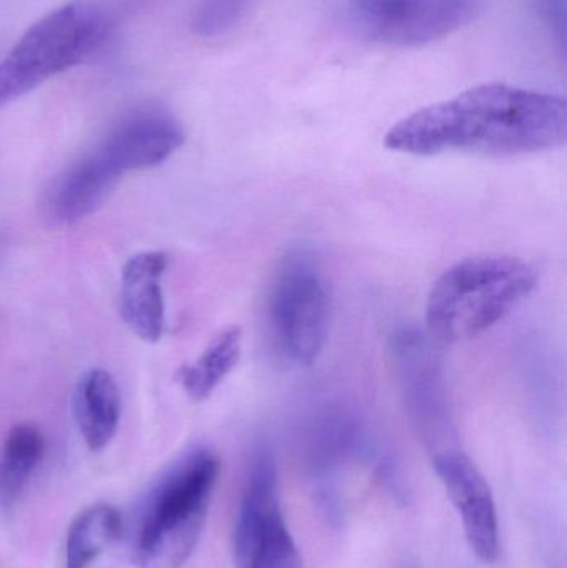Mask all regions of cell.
I'll list each match as a JSON object with an SVG mask.
<instances>
[{"label": "cell", "mask_w": 567, "mask_h": 568, "mask_svg": "<svg viewBox=\"0 0 567 568\" xmlns=\"http://www.w3.org/2000/svg\"><path fill=\"white\" fill-rule=\"evenodd\" d=\"M567 103L549 93L485 83L399 120L386 149L415 156L446 152L518 156L565 145Z\"/></svg>", "instance_id": "1"}, {"label": "cell", "mask_w": 567, "mask_h": 568, "mask_svg": "<svg viewBox=\"0 0 567 568\" xmlns=\"http://www.w3.org/2000/svg\"><path fill=\"white\" fill-rule=\"evenodd\" d=\"M220 460L196 447L152 487L136 519L132 557L139 568H182L199 546Z\"/></svg>", "instance_id": "2"}, {"label": "cell", "mask_w": 567, "mask_h": 568, "mask_svg": "<svg viewBox=\"0 0 567 568\" xmlns=\"http://www.w3.org/2000/svg\"><path fill=\"white\" fill-rule=\"evenodd\" d=\"M538 283L529 263L478 256L446 270L429 291L426 324L443 343L472 339L505 320Z\"/></svg>", "instance_id": "3"}, {"label": "cell", "mask_w": 567, "mask_h": 568, "mask_svg": "<svg viewBox=\"0 0 567 568\" xmlns=\"http://www.w3.org/2000/svg\"><path fill=\"white\" fill-rule=\"evenodd\" d=\"M107 36L99 7L73 0L33 23L0 60V106L92 55Z\"/></svg>", "instance_id": "4"}, {"label": "cell", "mask_w": 567, "mask_h": 568, "mask_svg": "<svg viewBox=\"0 0 567 568\" xmlns=\"http://www.w3.org/2000/svg\"><path fill=\"white\" fill-rule=\"evenodd\" d=\"M270 333L279 353L296 366H312L328 333V293L313 253H286L270 284Z\"/></svg>", "instance_id": "5"}, {"label": "cell", "mask_w": 567, "mask_h": 568, "mask_svg": "<svg viewBox=\"0 0 567 568\" xmlns=\"http://www.w3.org/2000/svg\"><path fill=\"white\" fill-rule=\"evenodd\" d=\"M280 500L279 474L272 450L260 446L250 460L233 532L235 568H285L298 562Z\"/></svg>", "instance_id": "6"}, {"label": "cell", "mask_w": 567, "mask_h": 568, "mask_svg": "<svg viewBox=\"0 0 567 568\" xmlns=\"http://www.w3.org/2000/svg\"><path fill=\"white\" fill-rule=\"evenodd\" d=\"M482 0H353L360 29L379 42L419 47L475 19Z\"/></svg>", "instance_id": "7"}, {"label": "cell", "mask_w": 567, "mask_h": 568, "mask_svg": "<svg viewBox=\"0 0 567 568\" xmlns=\"http://www.w3.org/2000/svg\"><path fill=\"white\" fill-rule=\"evenodd\" d=\"M433 467L462 517L473 552L482 562H495L499 552V526L488 480L462 450H439Z\"/></svg>", "instance_id": "8"}, {"label": "cell", "mask_w": 567, "mask_h": 568, "mask_svg": "<svg viewBox=\"0 0 567 568\" xmlns=\"http://www.w3.org/2000/svg\"><path fill=\"white\" fill-rule=\"evenodd\" d=\"M183 129L175 116L156 106H142L123 116L97 152L120 175L162 165L182 146Z\"/></svg>", "instance_id": "9"}, {"label": "cell", "mask_w": 567, "mask_h": 568, "mask_svg": "<svg viewBox=\"0 0 567 568\" xmlns=\"http://www.w3.org/2000/svg\"><path fill=\"white\" fill-rule=\"evenodd\" d=\"M120 179L122 175L93 150L53 180L43 196V215L53 225H73L95 213Z\"/></svg>", "instance_id": "10"}, {"label": "cell", "mask_w": 567, "mask_h": 568, "mask_svg": "<svg viewBox=\"0 0 567 568\" xmlns=\"http://www.w3.org/2000/svg\"><path fill=\"white\" fill-rule=\"evenodd\" d=\"M393 357L409 409L426 433L448 427V404L436 361L418 334L403 331L393 341Z\"/></svg>", "instance_id": "11"}, {"label": "cell", "mask_w": 567, "mask_h": 568, "mask_svg": "<svg viewBox=\"0 0 567 568\" xmlns=\"http://www.w3.org/2000/svg\"><path fill=\"white\" fill-rule=\"evenodd\" d=\"M166 268V253L145 252L132 256L122 270L120 310L123 321L146 343H156L165 331L162 278Z\"/></svg>", "instance_id": "12"}, {"label": "cell", "mask_w": 567, "mask_h": 568, "mask_svg": "<svg viewBox=\"0 0 567 568\" xmlns=\"http://www.w3.org/2000/svg\"><path fill=\"white\" fill-rule=\"evenodd\" d=\"M119 386L103 369H90L83 374L75 387L73 413L83 443L93 453L105 449L119 429Z\"/></svg>", "instance_id": "13"}, {"label": "cell", "mask_w": 567, "mask_h": 568, "mask_svg": "<svg viewBox=\"0 0 567 568\" xmlns=\"http://www.w3.org/2000/svg\"><path fill=\"white\" fill-rule=\"evenodd\" d=\"M45 450L42 430L33 423H20L7 434L0 447V507L10 509L26 493Z\"/></svg>", "instance_id": "14"}, {"label": "cell", "mask_w": 567, "mask_h": 568, "mask_svg": "<svg viewBox=\"0 0 567 568\" xmlns=\"http://www.w3.org/2000/svg\"><path fill=\"white\" fill-rule=\"evenodd\" d=\"M122 517L109 504H93L70 524L65 539V568H89L119 539Z\"/></svg>", "instance_id": "15"}, {"label": "cell", "mask_w": 567, "mask_h": 568, "mask_svg": "<svg viewBox=\"0 0 567 568\" xmlns=\"http://www.w3.org/2000/svg\"><path fill=\"white\" fill-rule=\"evenodd\" d=\"M242 354V331L226 327L213 337L202 356L180 369L179 379L193 400H205L232 373Z\"/></svg>", "instance_id": "16"}, {"label": "cell", "mask_w": 567, "mask_h": 568, "mask_svg": "<svg viewBox=\"0 0 567 568\" xmlns=\"http://www.w3.org/2000/svg\"><path fill=\"white\" fill-rule=\"evenodd\" d=\"M286 568H303L302 562L293 564V566L286 567Z\"/></svg>", "instance_id": "17"}]
</instances>
